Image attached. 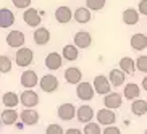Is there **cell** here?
Wrapping results in <instances>:
<instances>
[{"mask_svg": "<svg viewBox=\"0 0 147 134\" xmlns=\"http://www.w3.org/2000/svg\"><path fill=\"white\" fill-rule=\"evenodd\" d=\"M15 61L20 68H28L31 66V63L34 61V52L28 47H21L18 48L16 55H15Z\"/></svg>", "mask_w": 147, "mask_h": 134, "instance_id": "1", "label": "cell"}, {"mask_svg": "<svg viewBox=\"0 0 147 134\" xmlns=\"http://www.w3.org/2000/svg\"><path fill=\"white\" fill-rule=\"evenodd\" d=\"M23 20L26 23L29 28H40V21H42V13H40L39 10L32 8L29 7L28 10H24V13H23Z\"/></svg>", "mask_w": 147, "mask_h": 134, "instance_id": "2", "label": "cell"}, {"mask_svg": "<svg viewBox=\"0 0 147 134\" xmlns=\"http://www.w3.org/2000/svg\"><path fill=\"white\" fill-rule=\"evenodd\" d=\"M92 87H94V92H97V94L100 95H108L110 94V89H112V84H110V81H108L107 76H104V74H99V76H95L94 81H92Z\"/></svg>", "mask_w": 147, "mask_h": 134, "instance_id": "3", "label": "cell"}, {"mask_svg": "<svg viewBox=\"0 0 147 134\" xmlns=\"http://www.w3.org/2000/svg\"><path fill=\"white\" fill-rule=\"evenodd\" d=\"M39 86L45 94H52V92H55L58 89L60 82H58L57 76H53V74H44L39 79Z\"/></svg>", "mask_w": 147, "mask_h": 134, "instance_id": "4", "label": "cell"}, {"mask_svg": "<svg viewBox=\"0 0 147 134\" xmlns=\"http://www.w3.org/2000/svg\"><path fill=\"white\" fill-rule=\"evenodd\" d=\"M24 42H26V36L23 34L21 31L13 29L7 34V45L11 48H21L24 45Z\"/></svg>", "mask_w": 147, "mask_h": 134, "instance_id": "5", "label": "cell"}, {"mask_svg": "<svg viewBox=\"0 0 147 134\" xmlns=\"http://www.w3.org/2000/svg\"><path fill=\"white\" fill-rule=\"evenodd\" d=\"M95 118H97V125H104L107 126H113V123L117 121V115L113 110H108V108H102L95 113Z\"/></svg>", "mask_w": 147, "mask_h": 134, "instance_id": "6", "label": "cell"}, {"mask_svg": "<svg viewBox=\"0 0 147 134\" xmlns=\"http://www.w3.org/2000/svg\"><path fill=\"white\" fill-rule=\"evenodd\" d=\"M94 87H92L91 82H84L81 81L78 84V87H76V95H78V99L82 100V102H89V100H92V97H94Z\"/></svg>", "mask_w": 147, "mask_h": 134, "instance_id": "7", "label": "cell"}, {"mask_svg": "<svg viewBox=\"0 0 147 134\" xmlns=\"http://www.w3.org/2000/svg\"><path fill=\"white\" fill-rule=\"evenodd\" d=\"M20 81H21V86L24 89H34L39 84V76L34 69H26V71H23Z\"/></svg>", "mask_w": 147, "mask_h": 134, "instance_id": "8", "label": "cell"}, {"mask_svg": "<svg viewBox=\"0 0 147 134\" xmlns=\"http://www.w3.org/2000/svg\"><path fill=\"white\" fill-rule=\"evenodd\" d=\"M20 104L26 108H32L39 104V95L36 94L32 89H26V91H23L21 95H20Z\"/></svg>", "mask_w": 147, "mask_h": 134, "instance_id": "9", "label": "cell"}, {"mask_svg": "<svg viewBox=\"0 0 147 134\" xmlns=\"http://www.w3.org/2000/svg\"><path fill=\"white\" fill-rule=\"evenodd\" d=\"M73 45L76 48H87V47H91V44H92V36L87 32V31H79V32H76L73 37Z\"/></svg>", "mask_w": 147, "mask_h": 134, "instance_id": "10", "label": "cell"}, {"mask_svg": "<svg viewBox=\"0 0 147 134\" xmlns=\"http://www.w3.org/2000/svg\"><path fill=\"white\" fill-rule=\"evenodd\" d=\"M57 115H58V118H60L61 121H69L76 116V107H74L73 104H69V102L61 104L60 107H58V110H57Z\"/></svg>", "mask_w": 147, "mask_h": 134, "instance_id": "11", "label": "cell"}, {"mask_svg": "<svg viewBox=\"0 0 147 134\" xmlns=\"http://www.w3.org/2000/svg\"><path fill=\"white\" fill-rule=\"evenodd\" d=\"M92 118H94V110H92L91 105H81L79 108H76V120L79 123H91Z\"/></svg>", "mask_w": 147, "mask_h": 134, "instance_id": "12", "label": "cell"}, {"mask_svg": "<svg viewBox=\"0 0 147 134\" xmlns=\"http://www.w3.org/2000/svg\"><path fill=\"white\" fill-rule=\"evenodd\" d=\"M20 120L23 121V125L34 126V125H37V121H39V113L36 112L34 108H24V110L20 113Z\"/></svg>", "mask_w": 147, "mask_h": 134, "instance_id": "13", "label": "cell"}, {"mask_svg": "<svg viewBox=\"0 0 147 134\" xmlns=\"http://www.w3.org/2000/svg\"><path fill=\"white\" fill-rule=\"evenodd\" d=\"M61 63H63V57L58 52H50L45 57V68L50 69V71H55V69L61 68Z\"/></svg>", "mask_w": 147, "mask_h": 134, "instance_id": "14", "label": "cell"}, {"mask_svg": "<svg viewBox=\"0 0 147 134\" xmlns=\"http://www.w3.org/2000/svg\"><path fill=\"white\" fill-rule=\"evenodd\" d=\"M121 104H123V97H121V94H118V92H110L108 95L104 97V105H105V108H108V110L120 108Z\"/></svg>", "mask_w": 147, "mask_h": 134, "instance_id": "15", "label": "cell"}, {"mask_svg": "<svg viewBox=\"0 0 147 134\" xmlns=\"http://www.w3.org/2000/svg\"><path fill=\"white\" fill-rule=\"evenodd\" d=\"M55 20L60 23V24H66V23H69L71 20H73V11H71V8L66 7V5L58 7V8L55 10Z\"/></svg>", "mask_w": 147, "mask_h": 134, "instance_id": "16", "label": "cell"}, {"mask_svg": "<svg viewBox=\"0 0 147 134\" xmlns=\"http://www.w3.org/2000/svg\"><path fill=\"white\" fill-rule=\"evenodd\" d=\"M15 23V15L8 8H0V28L2 29H8L13 26Z\"/></svg>", "mask_w": 147, "mask_h": 134, "instance_id": "17", "label": "cell"}, {"mask_svg": "<svg viewBox=\"0 0 147 134\" xmlns=\"http://www.w3.org/2000/svg\"><path fill=\"white\" fill-rule=\"evenodd\" d=\"M32 37H34V42L37 44V45H47V44L50 42V31H49L47 28L40 26L34 31Z\"/></svg>", "mask_w": 147, "mask_h": 134, "instance_id": "18", "label": "cell"}, {"mask_svg": "<svg viewBox=\"0 0 147 134\" xmlns=\"http://www.w3.org/2000/svg\"><path fill=\"white\" fill-rule=\"evenodd\" d=\"M65 79H66V82H68V84H76V86H78L79 82H81V79H82L81 69L76 68V66L66 68V71H65Z\"/></svg>", "mask_w": 147, "mask_h": 134, "instance_id": "19", "label": "cell"}, {"mask_svg": "<svg viewBox=\"0 0 147 134\" xmlns=\"http://www.w3.org/2000/svg\"><path fill=\"white\" fill-rule=\"evenodd\" d=\"M123 95H125V99H128V100H138V97L141 95V87H139L138 84H134V82H129V84L125 86Z\"/></svg>", "mask_w": 147, "mask_h": 134, "instance_id": "20", "label": "cell"}, {"mask_svg": "<svg viewBox=\"0 0 147 134\" xmlns=\"http://www.w3.org/2000/svg\"><path fill=\"white\" fill-rule=\"evenodd\" d=\"M18 116L20 115H18V112L15 108H5L3 112H2V123L7 126H11L18 121Z\"/></svg>", "mask_w": 147, "mask_h": 134, "instance_id": "21", "label": "cell"}, {"mask_svg": "<svg viewBox=\"0 0 147 134\" xmlns=\"http://www.w3.org/2000/svg\"><path fill=\"white\" fill-rule=\"evenodd\" d=\"M73 18L79 23V24H86V23L91 21L92 16H91V11H89L86 7H79L78 10H74L73 11Z\"/></svg>", "mask_w": 147, "mask_h": 134, "instance_id": "22", "label": "cell"}, {"mask_svg": "<svg viewBox=\"0 0 147 134\" xmlns=\"http://www.w3.org/2000/svg\"><path fill=\"white\" fill-rule=\"evenodd\" d=\"M121 18H123V23H125V24L133 26V24H138L139 13H138V10H134V8H126L125 11H123V15H121Z\"/></svg>", "mask_w": 147, "mask_h": 134, "instance_id": "23", "label": "cell"}, {"mask_svg": "<svg viewBox=\"0 0 147 134\" xmlns=\"http://www.w3.org/2000/svg\"><path fill=\"white\" fill-rule=\"evenodd\" d=\"M108 81H110L112 86L120 87L121 84L125 82V73H123L120 68H113L112 71H110V74H108Z\"/></svg>", "mask_w": 147, "mask_h": 134, "instance_id": "24", "label": "cell"}, {"mask_svg": "<svg viewBox=\"0 0 147 134\" xmlns=\"http://www.w3.org/2000/svg\"><path fill=\"white\" fill-rule=\"evenodd\" d=\"M131 47H133L134 50H138V52L144 50V48L147 47V36L146 34H134V36H131Z\"/></svg>", "mask_w": 147, "mask_h": 134, "instance_id": "25", "label": "cell"}, {"mask_svg": "<svg viewBox=\"0 0 147 134\" xmlns=\"http://www.w3.org/2000/svg\"><path fill=\"white\" fill-rule=\"evenodd\" d=\"M131 112H133V115H136V116H142V115H146L147 113V102L146 100H133V104H131Z\"/></svg>", "mask_w": 147, "mask_h": 134, "instance_id": "26", "label": "cell"}, {"mask_svg": "<svg viewBox=\"0 0 147 134\" xmlns=\"http://www.w3.org/2000/svg\"><path fill=\"white\" fill-rule=\"evenodd\" d=\"M78 55H79V50L74 47L73 44H69V45H65L63 50H61V57L68 61H74L78 60Z\"/></svg>", "mask_w": 147, "mask_h": 134, "instance_id": "27", "label": "cell"}, {"mask_svg": "<svg viewBox=\"0 0 147 134\" xmlns=\"http://www.w3.org/2000/svg\"><path fill=\"white\" fill-rule=\"evenodd\" d=\"M2 102L7 108H15L20 104V97H18L16 92H5L3 97H2Z\"/></svg>", "mask_w": 147, "mask_h": 134, "instance_id": "28", "label": "cell"}, {"mask_svg": "<svg viewBox=\"0 0 147 134\" xmlns=\"http://www.w3.org/2000/svg\"><path fill=\"white\" fill-rule=\"evenodd\" d=\"M120 69L125 74H134V69H136L134 60L129 58V57H123V58L120 60Z\"/></svg>", "mask_w": 147, "mask_h": 134, "instance_id": "29", "label": "cell"}, {"mask_svg": "<svg viewBox=\"0 0 147 134\" xmlns=\"http://www.w3.org/2000/svg\"><path fill=\"white\" fill-rule=\"evenodd\" d=\"M105 3H107V0H86V8L89 10V11H99V10H102L105 7Z\"/></svg>", "mask_w": 147, "mask_h": 134, "instance_id": "30", "label": "cell"}, {"mask_svg": "<svg viewBox=\"0 0 147 134\" xmlns=\"http://www.w3.org/2000/svg\"><path fill=\"white\" fill-rule=\"evenodd\" d=\"M11 58L7 55H0V73H10L11 71Z\"/></svg>", "mask_w": 147, "mask_h": 134, "instance_id": "31", "label": "cell"}, {"mask_svg": "<svg viewBox=\"0 0 147 134\" xmlns=\"http://www.w3.org/2000/svg\"><path fill=\"white\" fill-rule=\"evenodd\" d=\"M82 134H102V129H100V125H97L95 121H91L84 126L82 129Z\"/></svg>", "mask_w": 147, "mask_h": 134, "instance_id": "32", "label": "cell"}, {"mask_svg": "<svg viewBox=\"0 0 147 134\" xmlns=\"http://www.w3.org/2000/svg\"><path fill=\"white\" fill-rule=\"evenodd\" d=\"M45 134H65V129L61 128L60 125H57V123H52V125L47 126V129H45Z\"/></svg>", "mask_w": 147, "mask_h": 134, "instance_id": "33", "label": "cell"}, {"mask_svg": "<svg viewBox=\"0 0 147 134\" xmlns=\"http://www.w3.org/2000/svg\"><path fill=\"white\" fill-rule=\"evenodd\" d=\"M136 68H138L139 71H142V73H147V57L146 55L138 57V60H136Z\"/></svg>", "mask_w": 147, "mask_h": 134, "instance_id": "34", "label": "cell"}, {"mask_svg": "<svg viewBox=\"0 0 147 134\" xmlns=\"http://www.w3.org/2000/svg\"><path fill=\"white\" fill-rule=\"evenodd\" d=\"M13 5L20 10H28L31 7V0H11Z\"/></svg>", "mask_w": 147, "mask_h": 134, "instance_id": "35", "label": "cell"}, {"mask_svg": "<svg viewBox=\"0 0 147 134\" xmlns=\"http://www.w3.org/2000/svg\"><path fill=\"white\" fill-rule=\"evenodd\" d=\"M102 134H121V129L117 128V126H107V128L102 131Z\"/></svg>", "mask_w": 147, "mask_h": 134, "instance_id": "36", "label": "cell"}, {"mask_svg": "<svg viewBox=\"0 0 147 134\" xmlns=\"http://www.w3.org/2000/svg\"><path fill=\"white\" fill-rule=\"evenodd\" d=\"M138 13H139V15H144V16H147V0H141V2H139Z\"/></svg>", "mask_w": 147, "mask_h": 134, "instance_id": "37", "label": "cell"}, {"mask_svg": "<svg viewBox=\"0 0 147 134\" xmlns=\"http://www.w3.org/2000/svg\"><path fill=\"white\" fill-rule=\"evenodd\" d=\"M65 134H82V131L78 129V128H69V129L65 131Z\"/></svg>", "mask_w": 147, "mask_h": 134, "instance_id": "38", "label": "cell"}, {"mask_svg": "<svg viewBox=\"0 0 147 134\" xmlns=\"http://www.w3.org/2000/svg\"><path fill=\"white\" fill-rule=\"evenodd\" d=\"M142 89H144V91H147V76L142 79Z\"/></svg>", "mask_w": 147, "mask_h": 134, "instance_id": "39", "label": "cell"}, {"mask_svg": "<svg viewBox=\"0 0 147 134\" xmlns=\"http://www.w3.org/2000/svg\"><path fill=\"white\" fill-rule=\"evenodd\" d=\"M144 134H147V129H146V131H144Z\"/></svg>", "mask_w": 147, "mask_h": 134, "instance_id": "40", "label": "cell"}]
</instances>
